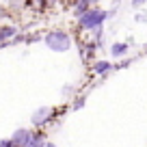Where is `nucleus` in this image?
Here are the masks:
<instances>
[{
    "label": "nucleus",
    "instance_id": "nucleus-1",
    "mask_svg": "<svg viewBox=\"0 0 147 147\" xmlns=\"http://www.w3.org/2000/svg\"><path fill=\"white\" fill-rule=\"evenodd\" d=\"M46 46L50 48L52 52H67L71 48V39H69L67 32L63 30H52L46 35Z\"/></svg>",
    "mask_w": 147,
    "mask_h": 147
},
{
    "label": "nucleus",
    "instance_id": "nucleus-2",
    "mask_svg": "<svg viewBox=\"0 0 147 147\" xmlns=\"http://www.w3.org/2000/svg\"><path fill=\"white\" fill-rule=\"evenodd\" d=\"M108 18L106 11H100V9H89L80 15V26L82 28H100L102 22Z\"/></svg>",
    "mask_w": 147,
    "mask_h": 147
},
{
    "label": "nucleus",
    "instance_id": "nucleus-3",
    "mask_svg": "<svg viewBox=\"0 0 147 147\" xmlns=\"http://www.w3.org/2000/svg\"><path fill=\"white\" fill-rule=\"evenodd\" d=\"M52 115H54V108H52V106H41V108H37L35 113H32L30 121H32V125H43V123L50 121Z\"/></svg>",
    "mask_w": 147,
    "mask_h": 147
},
{
    "label": "nucleus",
    "instance_id": "nucleus-4",
    "mask_svg": "<svg viewBox=\"0 0 147 147\" xmlns=\"http://www.w3.org/2000/svg\"><path fill=\"white\" fill-rule=\"evenodd\" d=\"M28 138H30V132H28L26 128H18L13 134H11V143H13V147H24L28 143Z\"/></svg>",
    "mask_w": 147,
    "mask_h": 147
},
{
    "label": "nucleus",
    "instance_id": "nucleus-5",
    "mask_svg": "<svg viewBox=\"0 0 147 147\" xmlns=\"http://www.w3.org/2000/svg\"><path fill=\"white\" fill-rule=\"evenodd\" d=\"M43 145H46V141L39 134H30V138H28V143L24 147H43Z\"/></svg>",
    "mask_w": 147,
    "mask_h": 147
},
{
    "label": "nucleus",
    "instance_id": "nucleus-6",
    "mask_svg": "<svg viewBox=\"0 0 147 147\" xmlns=\"http://www.w3.org/2000/svg\"><path fill=\"white\" fill-rule=\"evenodd\" d=\"M15 32H18V30H15L13 26H5V28H0V41H7V39H11Z\"/></svg>",
    "mask_w": 147,
    "mask_h": 147
},
{
    "label": "nucleus",
    "instance_id": "nucleus-7",
    "mask_svg": "<svg viewBox=\"0 0 147 147\" xmlns=\"http://www.w3.org/2000/svg\"><path fill=\"white\" fill-rule=\"evenodd\" d=\"M125 50H128V46H125V43H115L110 52H113V56H123Z\"/></svg>",
    "mask_w": 147,
    "mask_h": 147
},
{
    "label": "nucleus",
    "instance_id": "nucleus-8",
    "mask_svg": "<svg viewBox=\"0 0 147 147\" xmlns=\"http://www.w3.org/2000/svg\"><path fill=\"white\" fill-rule=\"evenodd\" d=\"M110 69V63H106V61H97L95 63V71L97 74H106Z\"/></svg>",
    "mask_w": 147,
    "mask_h": 147
},
{
    "label": "nucleus",
    "instance_id": "nucleus-9",
    "mask_svg": "<svg viewBox=\"0 0 147 147\" xmlns=\"http://www.w3.org/2000/svg\"><path fill=\"white\" fill-rule=\"evenodd\" d=\"M0 147H13L11 138H2V141H0Z\"/></svg>",
    "mask_w": 147,
    "mask_h": 147
},
{
    "label": "nucleus",
    "instance_id": "nucleus-10",
    "mask_svg": "<svg viewBox=\"0 0 147 147\" xmlns=\"http://www.w3.org/2000/svg\"><path fill=\"white\" fill-rule=\"evenodd\" d=\"M43 147H56V145H54V143H46Z\"/></svg>",
    "mask_w": 147,
    "mask_h": 147
},
{
    "label": "nucleus",
    "instance_id": "nucleus-11",
    "mask_svg": "<svg viewBox=\"0 0 147 147\" xmlns=\"http://www.w3.org/2000/svg\"><path fill=\"white\" fill-rule=\"evenodd\" d=\"M138 2H143V0H134V5H138Z\"/></svg>",
    "mask_w": 147,
    "mask_h": 147
}]
</instances>
